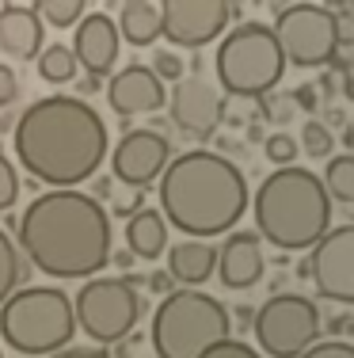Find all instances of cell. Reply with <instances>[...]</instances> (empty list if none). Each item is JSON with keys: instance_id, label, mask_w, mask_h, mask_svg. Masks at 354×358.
I'll return each mask as SVG.
<instances>
[{"instance_id": "obj_26", "label": "cell", "mask_w": 354, "mask_h": 358, "mask_svg": "<svg viewBox=\"0 0 354 358\" xmlns=\"http://www.w3.org/2000/svg\"><path fill=\"white\" fill-rule=\"evenodd\" d=\"M297 149H305L313 160L332 157L335 138H332V130H327V122H320V118H309V122L301 126V141H297Z\"/></svg>"}, {"instance_id": "obj_20", "label": "cell", "mask_w": 354, "mask_h": 358, "mask_svg": "<svg viewBox=\"0 0 354 358\" xmlns=\"http://www.w3.org/2000/svg\"><path fill=\"white\" fill-rule=\"evenodd\" d=\"M126 252L133 259H156L168 252V221L160 217V210L141 206L126 217Z\"/></svg>"}, {"instance_id": "obj_21", "label": "cell", "mask_w": 354, "mask_h": 358, "mask_svg": "<svg viewBox=\"0 0 354 358\" xmlns=\"http://www.w3.org/2000/svg\"><path fill=\"white\" fill-rule=\"evenodd\" d=\"M118 42L130 46H153L160 38V4L156 0H122L118 4Z\"/></svg>"}, {"instance_id": "obj_47", "label": "cell", "mask_w": 354, "mask_h": 358, "mask_svg": "<svg viewBox=\"0 0 354 358\" xmlns=\"http://www.w3.org/2000/svg\"><path fill=\"white\" fill-rule=\"evenodd\" d=\"M0 152H4V149H0Z\"/></svg>"}, {"instance_id": "obj_41", "label": "cell", "mask_w": 354, "mask_h": 358, "mask_svg": "<svg viewBox=\"0 0 354 358\" xmlns=\"http://www.w3.org/2000/svg\"><path fill=\"white\" fill-rule=\"evenodd\" d=\"M96 88H99V80H96V76H84V80H80V99H84V96H91Z\"/></svg>"}, {"instance_id": "obj_22", "label": "cell", "mask_w": 354, "mask_h": 358, "mask_svg": "<svg viewBox=\"0 0 354 358\" xmlns=\"http://www.w3.org/2000/svg\"><path fill=\"white\" fill-rule=\"evenodd\" d=\"M27 275H31V267L23 263L15 241L8 236V229H0V305L20 289V282H27Z\"/></svg>"}, {"instance_id": "obj_11", "label": "cell", "mask_w": 354, "mask_h": 358, "mask_svg": "<svg viewBox=\"0 0 354 358\" xmlns=\"http://www.w3.org/2000/svg\"><path fill=\"white\" fill-rule=\"evenodd\" d=\"M240 15L233 0H164L160 4V35L172 46L202 50Z\"/></svg>"}, {"instance_id": "obj_27", "label": "cell", "mask_w": 354, "mask_h": 358, "mask_svg": "<svg viewBox=\"0 0 354 358\" xmlns=\"http://www.w3.org/2000/svg\"><path fill=\"white\" fill-rule=\"evenodd\" d=\"M263 152H267V160L278 168H290L293 160H297V141H293V134H286V130H274V134H267L263 138Z\"/></svg>"}, {"instance_id": "obj_24", "label": "cell", "mask_w": 354, "mask_h": 358, "mask_svg": "<svg viewBox=\"0 0 354 358\" xmlns=\"http://www.w3.org/2000/svg\"><path fill=\"white\" fill-rule=\"evenodd\" d=\"M324 191H327V199L332 202H343V206H351L354 202V157L351 152H339V157H332L327 160V168H324Z\"/></svg>"}, {"instance_id": "obj_25", "label": "cell", "mask_w": 354, "mask_h": 358, "mask_svg": "<svg viewBox=\"0 0 354 358\" xmlns=\"http://www.w3.org/2000/svg\"><path fill=\"white\" fill-rule=\"evenodd\" d=\"M38 12V20H42V27H73V23H80L84 20V0H42V4H31Z\"/></svg>"}, {"instance_id": "obj_43", "label": "cell", "mask_w": 354, "mask_h": 358, "mask_svg": "<svg viewBox=\"0 0 354 358\" xmlns=\"http://www.w3.org/2000/svg\"><path fill=\"white\" fill-rule=\"evenodd\" d=\"M15 118H20V115H4V118H0V130H15Z\"/></svg>"}, {"instance_id": "obj_1", "label": "cell", "mask_w": 354, "mask_h": 358, "mask_svg": "<svg viewBox=\"0 0 354 358\" xmlns=\"http://www.w3.org/2000/svg\"><path fill=\"white\" fill-rule=\"evenodd\" d=\"M12 145L20 168L35 183H46L54 191H77L107 160L111 138L103 115L88 99L57 92L35 99L15 118Z\"/></svg>"}, {"instance_id": "obj_19", "label": "cell", "mask_w": 354, "mask_h": 358, "mask_svg": "<svg viewBox=\"0 0 354 358\" xmlns=\"http://www.w3.org/2000/svg\"><path fill=\"white\" fill-rule=\"evenodd\" d=\"M214 267H217V248H209L206 241H183L172 244L164 271L172 282H183V289H198L202 282H209Z\"/></svg>"}, {"instance_id": "obj_34", "label": "cell", "mask_w": 354, "mask_h": 358, "mask_svg": "<svg viewBox=\"0 0 354 358\" xmlns=\"http://www.w3.org/2000/svg\"><path fill=\"white\" fill-rule=\"evenodd\" d=\"M290 99H293V107H301V110H313L320 107V92H316V84H301L297 92H290Z\"/></svg>"}, {"instance_id": "obj_29", "label": "cell", "mask_w": 354, "mask_h": 358, "mask_svg": "<svg viewBox=\"0 0 354 358\" xmlns=\"http://www.w3.org/2000/svg\"><path fill=\"white\" fill-rule=\"evenodd\" d=\"M15 199H20V172H15V164L0 152V214L12 210Z\"/></svg>"}, {"instance_id": "obj_10", "label": "cell", "mask_w": 354, "mask_h": 358, "mask_svg": "<svg viewBox=\"0 0 354 358\" xmlns=\"http://www.w3.org/2000/svg\"><path fill=\"white\" fill-rule=\"evenodd\" d=\"M271 35L282 50L286 65L297 69H316V65H332L339 54V35H335V12L313 0L301 4H278Z\"/></svg>"}, {"instance_id": "obj_31", "label": "cell", "mask_w": 354, "mask_h": 358, "mask_svg": "<svg viewBox=\"0 0 354 358\" xmlns=\"http://www.w3.org/2000/svg\"><path fill=\"white\" fill-rule=\"evenodd\" d=\"M301 358H354V343L351 339H316Z\"/></svg>"}, {"instance_id": "obj_18", "label": "cell", "mask_w": 354, "mask_h": 358, "mask_svg": "<svg viewBox=\"0 0 354 358\" xmlns=\"http://www.w3.org/2000/svg\"><path fill=\"white\" fill-rule=\"evenodd\" d=\"M42 42H46V27H42L38 12L31 4H0V50L8 57H31L42 54Z\"/></svg>"}, {"instance_id": "obj_46", "label": "cell", "mask_w": 354, "mask_h": 358, "mask_svg": "<svg viewBox=\"0 0 354 358\" xmlns=\"http://www.w3.org/2000/svg\"><path fill=\"white\" fill-rule=\"evenodd\" d=\"M0 358H4V351H0Z\"/></svg>"}, {"instance_id": "obj_44", "label": "cell", "mask_w": 354, "mask_h": 358, "mask_svg": "<svg viewBox=\"0 0 354 358\" xmlns=\"http://www.w3.org/2000/svg\"><path fill=\"white\" fill-rule=\"evenodd\" d=\"M343 145H347V149H354V126H347V130H343Z\"/></svg>"}, {"instance_id": "obj_16", "label": "cell", "mask_w": 354, "mask_h": 358, "mask_svg": "<svg viewBox=\"0 0 354 358\" xmlns=\"http://www.w3.org/2000/svg\"><path fill=\"white\" fill-rule=\"evenodd\" d=\"M73 57L88 76H111L115 62H118V27L107 12H84V20L77 23V35H73Z\"/></svg>"}, {"instance_id": "obj_5", "label": "cell", "mask_w": 354, "mask_h": 358, "mask_svg": "<svg viewBox=\"0 0 354 358\" xmlns=\"http://www.w3.org/2000/svg\"><path fill=\"white\" fill-rule=\"evenodd\" d=\"M77 336L73 297L61 286H20L0 305V339L15 355L50 358Z\"/></svg>"}, {"instance_id": "obj_12", "label": "cell", "mask_w": 354, "mask_h": 358, "mask_svg": "<svg viewBox=\"0 0 354 358\" xmlns=\"http://www.w3.org/2000/svg\"><path fill=\"white\" fill-rule=\"evenodd\" d=\"M305 275L313 278L316 294L324 301L351 305L354 301V225H332L313 244L305 263Z\"/></svg>"}, {"instance_id": "obj_7", "label": "cell", "mask_w": 354, "mask_h": 358, "mask_svg": "<svg viewBox=\"0 0 354 358\" xmlns=\"http://www.w3.org/2000/svg\"><path fill=\"white\" fill-rule=\"evenodd\" d=\"M214 69H217V84L229 96L263 99L278 88V80L286 73V62H282V50H278L271 27L259 20H244L221 38Z\"/></svg>"}, {"instance_id": "obj_37", "label": "cell", "mask_w": 354, "mask_h": 358, "mask_svg": "<svg viewBox=\"0 0 354 358\" xmlns=\"http://www.w3.org/2000/svg\"><path fill=\"white\" fill-rule=\"evenodd\" d=\"M145 282H149V289H153V294H160V297L172 294V278H168V271H153Z\"/></svg>"}, {"instance_id": "obj_32", "label": "cell", "mask_w": 354, "mask_h": 358, "mask_svg": "<svg viewBox=\"0 0 354 358\" xmlns=\"http://www.w3.org/2000/svg\"><path fill=\"white\" fill-rule=\"evenodd\" d=\"M20 99V73L12 65H0V110Z\"/></svg>"}, {"instance_id": "obj_14", "label": "cell", "mask_w": 354, "mask_h": 358, "mask_svg": "<svg viewBox=\"0 0 354 358\" xmlns=\"http://www.w3.org/2000/svg\"><path fill=\"white\" fill-rule=\"evenodd\" d=\"M172 160V141L168 134H153V130H126L118 138L115 152H111V176L118 183L133 187V191H145L153 179H160V172Z\"/></svg>"}, {"instance_id": "obj_17", "label": "cell", "mask_w": 354, "mask_h": 358, "mask_svg": "<svg viewBox=\"0 0 354 358\" xmlns=\"http://www.w3.org/2000/svg\"><path fill=\"white\" fill-rule=\"evenodd\" d=\"M217 278L225 289H251L263 278L267 271V255H263V241L256 233H233L225 236V244L217 248Z\"/></svg>"}, {"instance_id": "obj_42", "label": "cell", "mask_w": 354, "mask_h": 358, "mask_svg": "<svg viewBox=\"0 0 354 358\" xmlns=\"http://www.w3.org/2000/svg\"><path fill=\"white\" fill-rule=\"evenodd\" d=\"M248 141H263V126H259V122L248 126Z\"/></svg>"}, {"instance_id": "obj_39", "label": "cell", "mask_w": 354, "mask_h": 358, "mask_svg": "<svg viewBox=\"0 0 354 358\" xmlns=\"http://www.w3.org/2000/svg\"><path fill=\"white\" fill-rule=\"evenodd\" d=\"M233 317L244 324V328H251V317H256V309H251V305H236L233 309Z\"/></svg>"}, {"instance_id": "obj_4", "label": "cell", "mask_w": 354, "mask_h": 358, "mask_svg": "<svg viewBox=\"0 0 354 358\" xmlns=\"http://www.w3.org/2000/svg\"><path fill=\"white\" fill-rule=\"evenodd\" d=\"M256 236L282 252H305L332 229V199L316 172L301 164L274 168L251 194Z\"/></svg>"}, {"instance_id": "obj_33", "label": "cell", "mask_w": 354, "mask_h": 358, "mask_svg": "<svg viewBox=\"0 0 354 358\" xmlns=\"http://www.w3.org/2000/svg\"><path fill=\"white\" fill-rule=\"evenodd\" d=\"M290 107H293L290 96H263V118H271V122H282L290 115Z\"/></svg>"}, {"instance_id": "obj_13", "label": "cell", "mask_w": 354, "mask_h": 358, "mask_svg": "<svg viewBox=\"0 0 354 358\" xmlns=\"http://www.w3.org/2000/svg\"><path fill=\"white\" fill-rule=\"evenodd\" d=\"M172 122L183 138L191 141H209L217 134V126L225 122V99L206 76H183L172 88Z\"/></svg>"}, {"instance_id": "obj_28", "label": "cell", "mask_w": 354, "mask_h": 358, "mask_svg": "<svg viewBox=\"0 0 354 358\" xmlns=\"http://www.w3.org/2000/svg\"><path fill=\"white\" fill-rule=\"evenodd\" d=\"M149 73H153L160 84H179L187 69H183V62H179V54H175V50H156L153 62H149Z\"/></svg>"}, {"instance_id": "obj_40", "label": "cell", "mask_w": 354, "mask_h": 358, "mask_svg": "<svg viewBox=\"0 0 354 358\" xmlns=\"http://www.w3.org/2000/svg\"><path fill=\"white\" fill-rule=\"evenodd\" d=\"M111 263L126 271V267H133V255H130V252H111Z\"/></svg>"}, {"instance_id": "obj_38", "label": "cell", "mask_w": 354, "mask_h": 358, "mask_svg": "<svg viewBox=\"0 0 354 358\" xmlns=\"http://www.w3.org/2000/svg\"><path fill=\"white\" fill-rule=\"evenodd\" d=\"M73 358H111L107 347H80V351H73Z\"/></svg>"}, {"instance_id": "obj_35", "label": "cell", "mask_w": 354, "mask_h": 358, "mask_svg": "<svg viewBox=\"0 0 354 358\" xmlns=\"http://www.w3.org/2000/svg\"><path fill=\"white\" fill-rule=\"evenodd\" d=\"M327 331H332L327 339H347L351 331H354V320H351V313H339V317H332V320H327Z\"/></svg>"}, {"instance_id": "obj_23", "label": "cell", "mask_w": 354, "mask_h": 358, "mask_svg": "<svg viewBox=\"0 0 354 358\" xmlns=\"http://www.w3.org/2000/svg\"><path fill=\"white\" fill-rule=\"evenodd\" d=\"M77 57H73V50L65 46V42H50V46H42L38 54V76L46 84H69L77 80Z\"/></svg>"}, {"instance_id": "obj_45", "label": "cell", "mask_w": 354, "mask_h": 358, "mask_svg": "<svg viewBox=\"0 0 354 358\" xmlns=\"http://www.w3.org/2000/svg\"><path fill=\"white\" fill-rule=\"evenodd\" d=\"M50 358H73V351H69V347H65V351H54Z\"/></svg>"}, {"instance_id": "obj_6", "label": "cell", "mask_w": 354, "mask_h": 358, "mask_svg": "<svg viewBox=\"0 0 354 358\" xmlns=\"http://www.w3.org/2000/svg\"><path fill=\"white\" fill-rule=\"evenodd\" d=\"M233 317L206 289H172L160 297L153 313V343L156 358H198L214 343L229 339Z\"/></svg>"}, {"instance_id": "obj_15", "label": "cell", "mask_w": 354, "mask_h": 358, "mask_svg": "<svg viewBox=\"0 0 354 358\" xmlns=\"http://www.w3.org/2000/svg\"><path fill=\"white\" fill-rule=\"evenodd\" d=\"M107 103H111L115 115H122L126 122H130L133 115H153V110L164 107L168 88L149 73V65L133 62L107 80Z\"/></svg>"}, {"instance_id": "obj_3", "label": "cell", "mask_w": 354, "mask_h": 358, "mask_svg": "<svg viewBox=\"0 0 354 358\" xmlns=\"http://www.w3.org/2000/svg\"><path fill=\"white\" fill-rule=\"evenodd\" d=\"M160 217L172 221L191 241L233 233L248 210V179L225 152L187 149L160 172Z\"/></svg>"}, {"instance_id": "obj_36", "label": "cell", "mask_w": 354, "mask_h": 358, "mask_svg": "<svg viewBox=\"0 0 354 358\" xmlns=\"http://www.w3.org/2000/svg\"><path fill=\"white\" fill-rule=\"evenodd\" d=\"M91 199L103 206L107 199H115V179L111 176H96V183H91Z\"/></svg>"}, {"instance_id": "obj_30", "label": "cell", "mask_w": 354, "mask_h": 358, "mask_svg": "<svg viewBox=\"0 0 354 358\" xmlns=\"http://www.w3.org/2000/svg\"><path fill=\"white\" fill-rule=\"evenodd\" d=\"M198 358H263V355H259L251 343H240V339L229 336V339H221V343H214L209 351H202Z\"/></svg>"}, {"instance_id": "obj_9", "label": "cell", "mask_w": 354, "mask_h": 358, "mask_svg": "<svg viewBox=\"0 0 354 358\" xmlns=\"http://www.w3.org/2000/svg\"><path fill=\"white\" fill-rule=\"evenodd\" d=\"M320 309L305 294H271L251 317V336L259 343V355L271 358H301L320 339Z\"/></svg>"}, {"instance_id": "obj_8", "label": "cell", "mask_w": 354, "mask_h": 358, "mask_svg": "<svg viewBox=\"0 0 354 358\" xmlns=\"http://www.w3.org/2000/svg\"><path fill=\"white\" fill-rule=\"evenodd\" d=\"M141 278L122 275V278H88L80 286V294L73 297V324L91 339L96 347L122 343L126 336H133L145 301H141Z\"/></svg>"}, {"instance_id": "obj_2", "label": "cell", "mask_w": 354, "mask_h": 358, "mask_svg": "<svg viewBox=\"0 0 354 358\" xmlns=\"http://www.w3.org/2000/svg\"><path fill=\"white\" fill-rule=\"evenodd\" d=\"M12 225L20 255L50 278H96L111 263V214L88 191H42Z\"/></svg>"}]
</instances>
